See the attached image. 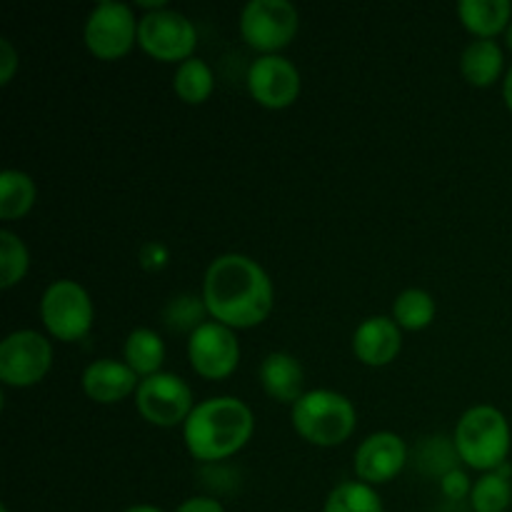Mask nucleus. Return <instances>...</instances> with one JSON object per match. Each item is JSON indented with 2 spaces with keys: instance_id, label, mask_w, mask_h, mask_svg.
Instances as JSON below:
<instances>
[{
  "instance_id": "obj_23",
  "label": "nucleus",
  "mask_w": 512,
  "mask_h": 512,
  "mask_svg": "<svg viewBox=\"0 0 512 512\" xmlns=\"http://www.w3.org/2000/svg\"><path fill=\"white\" fill-rule=\"evenodd\" d=\"M323 512H385L383 500L375 493L373 485L363 480H348L330 490L325 498Z\"/></svg>"
},
{
  "instance_id": "obj_31",
  "label": "nucleus",
  "mask_w": 512,
  "mask_h": 512,
  "mask_svg": "<svg viewBox=\"0 0 512 512\" xmlns=\"http://www.w3.org/2000/svg\"><path fill=\"white\" fill-rule=\"evenodd\" d=\"M503 98H505V105L512 110V65L508 68V73H505V80H503Z\"/></svg>"
},
{
  "instance_id": "obj_33",
  "label": "nucleus",
  "mask_w": 512,
  "mask_h": 512,
  "mask_svg": "<svg viewBox=\"0 0 512 512\" xmlns=\"http://www.w3.org/2000/svg\"><path fill=\"white\" fill-rule=\"evenodd\" d=\"M505 38H508V45L512 48V23L508 25V30H505Z\"/></svg>"
},
{
  "instance_id": "obj_14",
  "label": "nucleus",
  "mask_w": 512,
  "mask_h": 512,
  "mask_svg": "<svg viewBox=\"0 0 512 512\" xmlns=\"http://www.w3.org/2000/svg\"><path fill=\"white\" fill-rule=\"evenodd\" d=\"M85 395L100 405H113L135 395L140 385V375L125 360L98 358L83 370L80 378Z\"/></svg>"
},
{
  "instance_id": "obj_27",
  "label": "nucleus",
  "mask_w": 512,
  "mask_h": 512,
  "mask_svg": "<svg viewBox=\"0 0 512 512\" xmlns=\"http://www.w3.org/2000/svg\"><path fill=\"white\" fill-rule=\"evenodd\" d=\"M440 490H443L450 500H463L465 495L470 498L473 483H470L468 473H463L460 468H450L440 475Z\"/></svg>"
},
{
  "instance_id": "obj_34",
  "label": "nucleus",
  "mask_w": 512,
  "mask_h": 512,
  "mask_svg": "<svg viewBox=\"0 0 512 512\" xmlns=\"http://www.w3.org/2000/svg\"><path fill=\"white\" fill-rule=\"evenodd\" d=\"M0 512H10L8 505H0Z\"/></svg>"
},
{
  "instance_id": "obj_18",
  "label": "nucleus",
  "mask_w": 512,
  "mask_h": 512,
  "mask_svg": "<svg viewBox=\"0 0 512 512\" xmlns=\"http://www.w3.org/2000/svg\"><path fill=\"white\" fill-rule=\"evenodd\" d=\"M458 18L478 38H495L512 23L510 0H460Z\"/></svg>"
},
{
  "instance_id": "obj_13",
  "label": "nucleus",
  "mask_w": 512,
  "mask_h": 512,
  "mask_svg": "<svg viewBox=\"0 0 512 512\" xmlns=\"http://www.w3.org/2000/svg\"><path fill=\"white\" fill-rule=\"evenodd\" d=\"M408 463V445L393 430H378L360 440L355 448L353 468L358 480L368 485L390 483Z\"/></svg>"
},
{
  "instance_id": "obj_30",
  "label": "nucleus",
  "mask_w": 512,
  "mask_h": 512,
  "mask_svg": "<svg viewBox=\"0 0 512 512\" xmlns=\"http://www.w3.org/2000/svg\"><path fill=\"white\" fill-rule=\"evenodd\" d=\"M175 512H225V508L220 500L208 498V495H193V498L183 500Z\"/></svg>"
},
{
  "instance_id": "obj_7",
  "label": "nucleus",
  "mask_w": 512,
  "mask_h": 512,
  "mask_svg": "<svg viewBox=\"0 0 512 512\" xmlns=\"http://www.w3.org/2000/svg\"><path fill=\"white\" fill-rule=\"evenodd\" d=\"M300 25L298 8L290 0H248L240 10V33L260 55L283 50Z\"/></svg>"
},
{
  "instance_id": "obj_6",
  "label": "nucleus",
  "mask_w": 512,
  "mask_h": 512,
  "mask_svg": "<svg viewBox=\"0 0 512 512\" xmlns=\"http://www.w3.org/2000/svg\"><path fill=\"white\" fill-rule=\"evenodd\" d=\"M138 43L153 58L165 60V63H183L193 58V50L198 45V28L180 10H148L140 15Z\"/></svg>"
},
{
  "instance_id": "obj_21",
  "label": "nucleus",
  "mask_w": 512,
  "mask_h": 512,
  "mask_svg": "<svg viewBox=\"0 0 512 512\" xmlns=\"http://www.w3.org/2000/svg\"><path fill=\"white\" fill-rule=\"evenodd\" d=\"M35 180L23 170L8 168L0 173V218L15 220L23 218L35 203Z\"/></svg>"
},
{
  "instance_id": "obj_20",
  "label": "nucleus",
  "mask_w": 512,
  "mask_h": 512,
  "mask_svg": "<svg viewBox=\"0 0 512 512\" xmlns=\"http://www.w3.org/2000/svg\"><path fill=\"white\" fill-rule=\"evenodd\" d=\"M215 88V73L203 58L193 55V58L178 63L173 73V90L183 103L200 105L210 98Z\"/></svg>"
},
{
  "instance_id": "obj_28",
  "label": "nucleus",
  "mask_w": 512,
  "mask_h": 512,
  "mask_svg": "<svg viewBox=\"0 0 512 512\" xmlns=\"http://www.w3.org/2000/svg\"><path fill=\"white\" fill-rule=\"evenodd\" d=\"M18 70V53L8 38H0V85H8Z\"/></svg>"
},
{
  "instance_id": "obj_26",
  "label": "nucleus",
  "mask_w": 512,
  "mask_h": 512,
  "mask_svg": "<svg viewBox=\"0 0 512 512\" xmlns=\"http://www.w3.org/2000/svg\"><path fill=\"white\" fill-rule=\"evenodd\" d=\"M205 315H208V308H205V300L203 295H175L173 300H170L168 305H165L163 310V318H165V325H168L170 330H198L200 325L205 323Z\"/></svg>"
},
{
  "instance_id": "obj_8",
  "label": "nucleus",
  "mask_w": 512,
  "mask_h": 512,
  "mask_svg": "<svg viewBox=\"0 0 512 512\" xmlns=\"http://www.w3.org/2000/svg\"><path fill=\"white\" fill-rule=\"evenodd\" d=\"M138 23L133 8L120 0H100L85 18V45L100 60H115L138 43Z\"/></svg>"
},
{
  "instance_id": "obj_2",
  "label": "nucleus",
  "mask_w": 512,
  "mask_h": 512,
  "mask_svg": "<svg viewBox=\"0 0 512 512\" xmlns=\"http://www.w3.org/2000/svg\"><path fill=\"white\" fill-rule=\"evenodd\" d=\"M255 430L253 410L233 395L200 400L183 423V440L195 460L215 463L245 448Z\"/></svg>"
},
{
  "instance_id": "obj_25",
  "label": "nucleus",
  "mask_w": 512,
  "mask_h": 512,
  "mask_svg": "<svg viewBox=\"0 0 512 512\" xmlns=\"http://www.w3.org/2000/svg\"><path fill=\"white\" fill-rule=\"evenodd\" d=\"M30 268V253L20 235L13 230H0V288H13L25 278Z\"/></svg>"
},
{
  "instance_id": "obj_24",
  "label": "nucleus",
  "mask_w": 512,
  "mask_h": 512,
  "mask_svg": "<svg viewBox=\"0 0 512 512\" xmlns=\"http://www.w3.org/2000/svg\"><path fill=\"white\" fill-rule=\"evenodd\" d=\"M512 503L510 478L500 473H483L470 490V508L475 512H505Z\"/></svg>"
},
{
  "instance_id": "obj_22",
  "label": "nucleus",
  "mask_w": 512,
  "mask_h": 512,
  "mask_svg": "<svg viewBox=\"0 0 512 512\" xmlns=\"http://www.w3.org/2000/svg\"><path fill=\"white\" fill-rule=\"evenodd\" d=\"M438 305L423 288H408L393 300V320L405 330H423L435 320Z\"/></svg>"
},
{
  "instance_id": "obj_11",
  "label": "nucleus",
  "mask_w": 512,
  "mask_h": 512,
  "mask_svg": "<svg viewBox=\"0 0 512 512\" xmlns=\"http://www.w3.org/2000/svg\"><path fill=\"white\" fill-rule=\"evenodd\" d=\"M188 358L200 378H228L240 363V343L235 338V330L218 320H205L198 330L190 333Z\"/></svg>"
},
{
  "instance_id": "obj_4",
  "label": "nucleus",
  "mask_w": 512,
  "mask_h": 512,
  "mask_svg": "<svg viewBox=\"0 0 512 512\" xmlns=\"http://www.w3.org/2000/svg\"><path fill=\"white\" fill-rule=\"evenodd\" d=\"M295 433L310 445L333 448L345 443L355 430V405L338 390H308L290 410Z\"/></svg>"
},
{
  "instance_id": "obj_3",
  "label": "nucleus",
  "mask_w": 512,
  "mask_h": 512,
  "mask_svg": "<svg viewBox=\"0 0 512 512\" xmlns=\"http://www.w3.org/2000/svg\"><path fill=\"white\" fill-rule=\"evenodd\" d=\"M455 450L475 470L493 473L508 463L512 433L503 410L495 405H473L455 425Z\"/></svg>"
},
{
  "instance_id": "obj_19",
  "label": "nucleus",
  "mask_w": 512,
  "mask_h": 512,
  "mask_svg": "<svg viewBox=\"0 0 512 512\" xmlns=\"http://www.w3.org/2000/svg\"><path fill=\"white\" fill-rule=\"evenodd\" d=\"M123 360L140 375V380L160 373L165 360L163 338L153 328H133L125 338Z\"/></svg>"
},
{
  "instance_id": "obj_1",
  "label": "nucleus",
  "mask_w": 512,
  "mask_h": 512,
  "mask_svg": "<svg viewBox=\"0 0 512 512\" xmlns=\"http://www.w3.org/2000/svg\"><path fill=\"white\" fill-rule=\"evenodd\" d=\"M273 280L263 265L243 253H223L208 265L203 300L208 315L233 330L255 328L273 310Z\"/></svg>"
},
{
  "instance_id": "obj_17",
  "label": "nucleus",
  "mask_w": 512,
  "mask_h": 512,
  "mask_svg": "<svg viewBox=\"0 0 512 512\" xmlns=\"http://www.w3.org/2000/svg\"><path fill=\"white\" fill-rule=\"evenodd\" d=\"M505 65L503 48L495 38H478L470 40L460 53V73L470 85L488 88L500 78Z\"/></svg>"
},
{
  "instance_id": "obj_5",
  "label": "nucleus",
  "mask_w": 512,
  "mask_h": 512,
  "mask_svg": "<svg viewBox=\"0 0 512 512\" xmlns=\"http://www.w3.org/2000/svg\"><path fill=\"white\" fill-rule=\"evenodd\" d=\"M40 320L53 338L73 343L93 328V300L75 280H53L40 298Z\"/></svg>"
},
{
  "instance_id": "obj_16",
  "label": "nucleus",
  "mask_w": 512,
  "mask_h": 512,
  "mask_svg": "<svg viewBox=\"0 0 512 512\" xmlns=\"http://www.w3.org/2000/svg\"><path fill=\"white\" fill-rule=\"evenodd\" d=\"M258 380L265 393L278 403L295 405L305 395V373L300 360L285 350H273L263 358L258 370Z\"/></svg>"
},
{
  "instance_id": "obj_9",
  "label": "nucleus",
  "mask_w": 512,
  "mask_h": 512,
  "mask_svg": "<svg viewBox=\"0 0 512 512\" xmlns=\"http://www.w3.org/2000/svg\"><path fill=\"white\" fill-rule=\"evenodd\" d=\"M53 365V345L38 330H13L0 343V380L10 388L40 383Z\"/></svg>"
},
{
  "instance_id": "obj_12",
  "label": "nucleus",
  "mask_w": 512,
  "mask_h": 512,
  "mask_svg": "<svg viewBox=\"0 0 512 512\" xmlns=\"http://www.w3.org/2000/svg\"><path fill=\"white\" fill-rule=\"evenodd\" d=\"M248 90L265 108H288L300 95V70L280 53L258 55L248 68Z\"/></svg>"
},
{
  "instance_id": "obj_29",
  "label": "nucleus",
  "mask_w": 512,
  "mask_h": 512,
  "mask_svg": "<svg viewBox=\"0 0 512 512\" xmlns=\"http://www.w3.org/2000/svg\"><path fill=\"white\" fill-rule=\"evenodd\" d=\"M168 263V248L160 243H145L143 250H140V265L145 270H158Z\"/></svg>"
},
{
  "instance_id": "obj_32",
  "label": "nucleus",
  "mask_w": 512,
  "mask_h": 512,
  "mask_svg": "<svg viewBox=\"0 0 512 512\" xmlns=\"http://www.w3.org/2000/svg\"><path fill=\"white\" fill-rule=\"evenodd\" d=\"M123 512H165L160 510L158 505H148V503H140V505H130V508H125Z\"/></svg>"
},
{
  "instance_id": "obj_10",
  "label": "nucleus",
  "mask_w": 512,
  "mask_h": 512,
  "mask_svg": "<svg viewBox=\"0 0 512 512\" xmlns=\"http://www.w3.org/2000/svg\"><path fill=\"white\" fill-rule=\"evenodd\" d=\"M135 408L150 425L175 428V425H183L193 413V390L180 375L160 370L140 380L135 390Z\"/></svg>"
},
{
  "instance_id": "obj_15",
  "label": "nucleus",
  "mask_w": 512,
  "mask_h": 512,
  "mask_svg": "<svg viewBox=\"0 0 512 512\" xmlns=\"http://www.w3.org/2000/svg\"><path fill=\"white\" fill-rule=\"evenodd\" d=\"M400 325L388 315H370L363 323L355 328L353 333V353L360 363L373 365H388L398 358L400 348H403V333Z\"/></svg>"
}]
</instances>
